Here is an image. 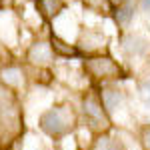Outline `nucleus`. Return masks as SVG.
I'll list each match as a JSON object with an SVG mask.
<instances>
[{"label":"nucleus","instance_id":"7ed1b4c3","mask_svg":"<svg viewBox=\"0 0 150 150\" xmlns=\"http://www.w3.org/2000/svg\"><path fill=\"white\" fill-rule=\"evenodd\" d=\"M82 70L84 76H88L90 80L106 84V82H118L122 78H126V70L122 68L112 56L106 54H92L82 60Z\"/></svg>","mask_w":150,"mask_h":150},{"label":"nucleus","instance_id":"f257e3e1","mask_svg":"<svg viewBox=\"0 0 150 150\" xmlns=\"http://www.w3.org/2000/svg\"><path fill=\"white\" fill-rule=\"evenodd\" d=\"M38 128L50 140L60 142V140L68 138L70 134L76 132V128H78V114H76L74 106L68 102L52 104L50 108H46L42 114L38 116Z\"/></svg>","mask_w":150,"mask_h":150},{"label":"nucleus","instance_id":"20e7f679","mask_svg":"<svg viewBox=\"0 0 150 150\" xmlns=\"http://www.w3.org/2000/svg\"><path fill=\"white\" fill-rule=\"evenodd\" d=\"M20 124V104L14 90L0 84V136H14Z\"/></svg>","mask_w":150,"mask_h":150},{"label":"nucleus","instance_id":"1a4fd4ad","mask_svg":"<svg viewBox=\"0 0 150 150\" xmlns=\"http://www.w3.org/2000/svg\"><path fill=\"white\" fill-rule=\"evenodd\" d=\"M90 150H128L124 146V140L120 132H102V134H96V138L92 140V146Z\"/></svg>","mask_w":150,"mask_h":150},{"label":"nucleus","instance_id":"39448f33","mask_svg":"<svg viewBox=\"0 0 150 150\" xmlns=\"http://www.w3.org/2000/svg\"><path fill=\"white\" fill-rule=\"evenodd\" d=\"M26 60L36 68H48L56 62V52L52 48V42L48 40H36L26 50Z\"/></svg>","mask_w":150,"mask_h":150},{"label":"nucleus","instance_id":"4468645a","mask_svg":"<svg viewBox=\"0 0 150 150\" xmlns=\"http://www.w3.org/2000/svg\"><path fill=\"white\" fill-rule=\"evenodd\" d=\"M140 8L144 12H150V0H140Z\"/></svg>","mask_w":150,"mask_h":150},{"label":"nucleus","instance_id":"423d86ee","mask_svg":"<svg viewBox=\"0 0 150 150\" xmlns=\"http://www.w3.org/2000/svg\"><path fill=\"white\" fill-rule=\"evenodd\" d=\"M120 48L128 58H146L150 54V38L140 32H126L120 36Z\"/></svg>","mask_w":150,"mask_h":150},{"label":"nucleus","instance_id":"2eb2a0df","mask_svg":"<svg viewBox=\"0 0 150 150\" xmlns=\"http://www.w3.org/2000/svg\"><path fill=\"white\" fill-rule=\"evenodd\" d=\"M0 4H6V0H0Z\"/></svg>","mask_w":150,"mask_h":150},{"label":"nucleus","instance_id":"f8f14e48","mask_svg":"<svg viewBox=\"0 0 150 150\" xmlns=\"http://www.w3.org/2000/svg\"><path fill=\"white\" fill-rule=\"evenodd\" d=\"M136 92H138L140 102L146 108H150V78H144V80H140L136 84Z\"/></svg>","mask_w":150,"mask_h":150},{"label":"nucleus","instance_id":"0eeeda50","mask_svg":"<svg viewBox=\"0 0 150 150\" xmlns=\"http://www.w3.org/2000/svg\"><path fill=\"white\" fill-rule=\"evenodd\" d=\"M100 100H102L106 112L112 116L116 110H120V106L124 104V90L116 84V82H106V84H100Z\"/></svg>","mask_w":150,"mask_h":150},{"label":"nucleus","instance_id":"ddd939ff","mask_svg":"<svg viewBox=\"0 0 150 150\" xmlns=\"http://www.w3.org/2000/svg\"><path fill=\"white\" fill-rule=\"evenodd\" d=\"M138 140H140V146H142V150H150V124H148V126H142Z\"/></svg>","mask_w":150,"mask_h":150},{"label":"nucleus","instance_id":"9d476101","mask_svg":"<svg viewBox=\"0 0 150 150\" xmlns=\"http://www.w3.org/2000/svg\"><path fill=\"white\" fill-rule=\"evenodd\" d=\"M112 14H114L116 24L122 26V28H126V26H130V22L134 20L136 2H134V0H118V4L112 8Z\"/></svg>","mask_w":150,"mask_h":150},{"label":"nucleus","instance_id":"f03ea898","mask_svg":"<svg viewBox=\"0 0 150 150\" xmlns=\"http://www.w3.org/2000/svg\"><path fill=\"white\" fill-rule=\"evenodd\" d=\"M80 116L84 120V126L94 134H102L112 130V116L106 112L98 92L86 90L80 98Z\"/></svg>","mask_w":150,"mask_h":150},{"label":"nucleus","instance_id":"9b49d317","mask_svg":"<svg viewBox=\"0 0 150 150\" xmlns=\"http://www.w3.org/2000/svg\"><path fill=\"white\" fill-rule=\"evenodd\" d=\"M22 72L18 66H6V68L0 70V82L4 84V86H8V88H20V84H22Z\"/></svg>","mask_w":150,"mask_h":150},{"label":"nucleus","instance_id":"6e6552de","mask_svg":"<svg viewBox=\"0 0 150 150\" xmlns=\"http://www.w3.org/2000/svg\"><path fill=\"white\" fill-rule=\"evenodd\" d=\"M34 8L44 22H54L66 10V0H34Z\"/></svg>","mask_w":150,"mask_h":150}]
</instances>
